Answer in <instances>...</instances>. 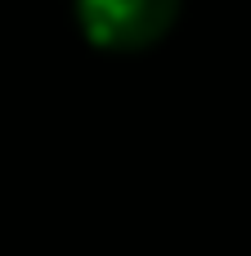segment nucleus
I'll return each instance as SVG.
<instances>
[{
	"instance_id": "obj_1",
	"label": "nucleus",
	"mask_w": 251,
	"mask_h": 256,
	"mask_svg": "<svg viewBox=\"0 0 251 256\" xmlns=\"http://www.w3.org/2000/svg\"><path fill=\"white\" fill-rule=\"evenodd\" d=\"M81 32L99 50L135 54L157 45L180 18V0H72Z\"/></svg>"
}]
</instances>
